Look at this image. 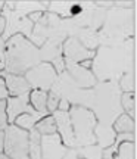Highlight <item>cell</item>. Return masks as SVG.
<instances>
[{
    "instance_id": "cell-1",
    "label": "cell",
    "mask_w": 137,
    "mask_h": 159,
    "mask_svg": "<svg viewBox=\"0 0 137 159\" xmlns=\"http://www.w3.org/2000/svg\"><path fill=\"white\" fill-rule=\"evenodd\" d=\"M118 81H97L91 89H78L71 106H83L93 112L97 124L112 127L115 119L124 114L121 106Z\"/></svg>"
},
{
    "instance_id": "cell-2",
    "label": "cell",
    "mask_w": 137,
    "mask_h": 159,
    "mask_svg": "<svg viewBox=\"0 0 137 159\" xmlns=\"http://www.w3.org/2000/svg\"><path fill=\"white\" fill-rule=\"evenodd\" d=\"M133 66H136V39L115 47L99 46L91 59V72L97 81H120Z\"/></svg>"
},
{
    "instance_id": "cell-3",
    "label": "cell",
    "mask_w": 137,
    "mask_h": 159,
    "mask_svg": "<svg viewBox=\"0 0 137 159\" xmlns=\"http://www.w3.org/2000/svg\"><path fill=\"white\" fill-rule=\"evenodd\" d=\"M136 35V7L120 9L111 7L106 11L103 25L97 31L99 46L115 47Z\"/></svg>"
},
{
    "instance_id": "cell-4",
    "label": "cell",
    "mask_w": 137,
    "mask_h": 159,
    "mask_svg": "<svg viewBox=\"0 0 137 159\" xmlns=\"http://www.w3.org/2000/svg\"><path fill=\"white\" fill-rule=\"evenodd\" d=\"M5 72L7 74L24 75L28 69L43 62L40 49L22 34H15L7 40L5 43Z\"/></svg>"
},
{
    "instance_id": "cell-5",
    "label": "cell",
    "mask_w": 137,
    "mask_h": 159,
    "mask_svg": "<svg viewBox=\"0 0 137 159\" xmlns=\"http://www.w3.org/2000/svg\"><path fill=\"white\" fill-rule=\"evenodd\" d=\"M72 131H74L75 139V149L94 144L96 137H94V127L97 121L91 111L83 108V106H71L68 111Z\"/></svg>"
},
{
    "instance_id": "cell-6",
    "label": "cell",
    "mask_w": 137,
    "mask_h": 159,
    "mask_svg": "<svg viewBox=\"0 0 137 159\" xmlns=\"http://www.w3.org/2000/svg\"><path fill=\"white\" fill-rule=\"evenodd\" d=\"M3 153L11 159H30L28 131L11 124L3 131Z\"/></svg>"
},
{
    "instance_id": "cell-7",
    "label": "cell",
    "mask_w": 137,
    "mask_h": 159,
    "mask_svg": "<svg viewBox=\"0 0 137 159\" xmlns=\"http://www.w3.org/2000/svg\"><path fill=\"white\" fill-rule=\"evenodd\" d=\"M0 15L5 18L6 21L5 31H3V35H2L5 41H7L15 34H22L24 37L30 39V35L33 33V28H34V24L27 15H24V13L15 11V9L7 7L6 3L3 6L2 12H0Z\"/></svg>"
},
{
    "instance_id": "cell-8",
    "label": "cell",
    "mask_w": 137,
    "mask_h": 159,
    "mask_svg": "<svg viewBox=\"0 0 137 159\" xmlns=\"http://www.w3.org/2000/svg\"><path fill=\"white\" fill-rule=\"evenodd\" d=\"M25 80L28 81V84L31 89L35 90H43L47 91L52 89V85L55 84V81L57 78V74L55 68L52 66V63L41 62L37 66L28 69L24 74Z\"/></svg>"
},
{
    "instance_id": "cell-9",
    "label": "cell",
    "mask_w": 137,
    "mask_h": 159,
    "mask_svg": "<svg viewBox=\"0 0 137 159\" xmlns=\"http://www.w3.org/2000/svg\"><path fill=\"white\" fill-rule=\"evenodd\" d=\"M106 11L108 9H103L94 3V2H87L86 7L77 15L75 18H72L80 28H89L93 31H99L100 27L103 25L105 16H106Z\"/></svg>"
},
{
    "instance_id": "cell-10",
    "label": "cell",
    "mask_w": 137,
    "mask_h": 159,
    "mask_svg": "<svg viewBox=\"0 0 137 159\" xmlns=\"http://www.w3.org/2000/svg\"><path fill=\"white\" fill-rule=\"evenodd\" d=\"M62 56L65 62L80 63L90 61L94 56V50H89L75 37H68L62 44Z\"/></svg>"
},
{
    "instance_id": "cell-11",
    "label": "cell",
    "mask_w": 137,
    "mask_h": 159,
    "mask_svg": "<svg viewBox=\"0 0 137 159\" xmlns=\"http://www.w3.org/2000/svg\"><path fill=\"white\" fill-rule=\"evenodd\" d=\"M66 150L68 148L62 143L57 133L41 136V159H62Z\"/></svg>"
},
{
    "instance_id": "cell-12",
    "label": "cell",
    "mask_w": 137,
    "mask_h": 159,
    "mask_svg": "<svg viewBox=\"0 0 137 159\" xmlns=\"http://www.w3.org/2000/svg\"><path fill=\"white\" fill-rule=\"evenodd\" d=\"M37 111L30 105V94H22L16 97H9L6 100V116L7 124H13L21 114H35Z\"/></svg>"
},
{
    "instance_id": "cell-13",
    "label": "cell",
    "mask_w": 137,
    "mask_h": 159,
    "mask_svg": "<svg viewBox=\"0 0 137 159\" xmlns=\"http://www.w3.org/2000/svg\"><path fill=\"white\" fill-rule=\"evenodd\" d=\"M65 71L68 72L72 81L80 89H91L97 83V80L94 78V75L90 69H87L86 66H83L80 63L65 62Z\"/></svg>"
},
{
    "instance_id": "cell-14",
    "label": "cell",
    "mask_w": 137,
    "mask_h": 159,
    "mask_svg": "<svg viewBox=\"0 0 137 159\" xmlns=\"http://www.w3.org/2000/svg\"><path fill=\"white\" fill-rule=\"evenodd\" d=\"M53 118L56 121V128H57V131H59V136H61L62 143L66 148L75 149L74 131H72L69 114L68 112H63V111H55V112H53Z\"/></svg>"
},
{
    "instance_id": "cell-15",
    "label": "cell",
    "mask_w": 137,
    "mask_h": 159,
    "mask_svg": "<svg viewBox=\"0 0 137 159\" xmlns=\"http://www.w3.org/2000/svg\"><path fill=\"white\" fill-rule=\"evenodd\" d=\"M0 77L5 80L7 93L11 94V97L22 96V94H30L31 87H30L28 81L25 80L24 75H15V74H7L5 71H2Z\"/></svg>"
},
{
    "instance_id": "cell-16",
    "label": "cell",
    "mask_w": 137,
    "mask_h": 159,
    "mask_svg": "<svg viewBox=\"0 0 137 159\" xmlns=\"http://www.w3.org/2000/svg\"><path fill=\"white\" fill-rule=\"evenodd\" d=\"M5 3L7 7L15 9L27 16H30L31 13H35V12H46L49 7V2H30V0H27V2H5Z\"/></svg>"
},
{
    "instance_id": "cell-17",
    "label": "cell",
    "mask_w": 137,
    "mask_h": 159,
    "mask_svg": "<svg viewBox=\"0 0 137 159\" xmlns=\"http://www.w3.org/2000/svg\"><path fill=\"white\" fill-rule=\"evenodd\" d=\"M94 137H96L97 146H100L102 149H106L111 144H114L116 133H115V130L112 127L96 124V127H94Z\"/></svg>"
},
{
    "instance_id": "cell-18",
    "label": "cell",
    "mask_w": 137,
    "mask_h": 159,
    "mask_svg": "<svg viewBox=\"0 0 137 159\" xmlns=\"http://www.w3.org/2000/svg\"><path fill=\"white\" fill-rule=\"evenodd\" d=\"M74 37L89 50H96L99 47L97 31H93V30H89V28H78V31L75 33Z\"/></svg>"
},
{
    "instance_id": "cell-19",
    "label": "cell",
    "mask_w": 137,
    "mask_h": 159,
    "mask_svg": "<svg viewBox=\"0 0 137 159\" xmlns=\"http://www.w3.org/2000/svg\"><path fill=\"white\" fill-rule=\"evenodd\" d=\"M46 112H35V114H21L15 119V122L13 124L19 127V128H22V130H33L35 127V124L40 121L43 116H46Z\"/></svg>"
},
{
    "instance_id": "cell-20",
    "label": "cell",
    "mask_w": 137,
    "mask_h": 159,
    "mask_svg": "<svg viewBox=\"0 0 137 159\" xmlns=\"http://www.w3.org/2000/svg\"><path fill=\"white\" fill-rule=\"evenodd\" d=\"M28 153L30 159H41V134L35 128L28 131Z\"/></svg>"
},
{
    "instance_id": "cell-21",
    "label": "cell",
    "mask_w": 137,
    "mask_h": 159,
    "mask_svg": "<svg viewBox=\"0 0 137 159\" xmlns=\"http://www.w3.org/2000/svg\"><path fill=\"white\" fill-rule=\"evenodd\" d=\"M112 128L115 130L116 134H121V133L136 134V121H133L127 114H121L112 124Z\"/></svg>"
},
{
    "instance_id": "cell-22",
    "label": "cell",
    "mask_w": 137,
    "mask_h": 159,
    "mask_svg": "<svg viewBox=\"0 0 137 159\" xmlns=\"http://www.w3.org/2000/svg\"><path fill=\"white\" fill-rule=\"evenodd\" d=\"M121 106L124 114H127L133 121H136L137 109H136V91L133 93H122L121 94Z\"/></svg>"
},
{
    "instance_id": "cell-23",
    "label": "cell",
    "mask_w": 137,
    "mask_h": 159,
    "mask_svg": "<svg viewBox=\"0 0 137 159\" xmlns=\"http://www.w3.org/2000/svg\"><path fill=\"white\" fill-rule=\"evenodd\" d=\"M46 102H47V91H43V90L30 91V105L34 108V111L49 114L47 109H46Z\"/></svg>"
},
{
    "instance_id": "cell-24",
    "label": "cell",
    "mask_w": 137,
    "mask_h": 159,
    "mask_svg": "<svg viewBox=\"0 0 137 159\" xmlns=\"http://www.w3.org/2000/svg\"><path fill=\"white\" fill-rule=\"evenodd\" d=\"M122 93H133L136 91V66H133L122 75L118 81Z\"/></svg>"
},
{
    "instance_id": "cell-25",
    "label": "cell",
    "mask_w": 137,
    "mask_h": 159,
    "mask_svg": "<svg viewBox=\"0 0 137 159\" xmlns=\"http://www.w3.org/2000/svg\"><path fill=\"white\" fill-rule=\"evenodd\" d=\"M75 150H77L80 159H103V149L97 146L96 143L83 146V148H77Z\"/></svg>"
},
{
    "instance_id": "cell-26",
    "label": "cell",
    "mask_w": 137,
    "mask_h": 159,
    "mask_svg": "<svg viewBox=\"0 0 137 159\" xmlns=\"http://www.w3.org/2000/svg\"><path fill=\"white\" fill-rule=\"evenodd\" d=\"M34 128L40 133L41 136H49V134H55V133H57L56 121H55V118H53V115H50V116H47V115L43 116V118L35 124Z\"/></svg>"
},
{
    "instance_id": "cell-27",
    "label": "cell",
    "mask_w": 137,
    "mask_h": 159,
    "mask_svg": "<svg viewBox=\"0 0 137 159\" xmlns=\"http://www.w3.org/2000/svg\"><path fill=\"white\" fill-rule=\"evenodd\" d=\"M116 156L121 159H136V142H122L118 144Z\"/></svg>"
},
{
    "instance_id": "cell-28",
    "label": "cell",
    "mask_w": 137,
    "mask_h": 159,
    "mask_svg": "<svg viewBox=\"0 0 137 159\" xmlns=\"http://www.w3.org/2000/svg\"><path fill=\"white\" fill-rule=\"evenodd\" d=\"M59 100H61V97L57 96L56 93L49 91V93H47V102H46V109H47V112H52V114H53L55 111H57Z\"/></svg>"
},
{
    "instance_id": "cell-29",
    "label": "cell",
    "mask_w": 137,
    "mask_h": 159,
    "mask_svg": "<svg viewBox=\"0 0 137 159\" xmlns=\"http://www.w3.org/2000/svg\"><path fill=\"white\" fill-rule=\"evenodd\" d=\"M7 116H6V100H0V131H5L7 127Z\"/></svg>"
},
{
    "instance_id": "cell-30",
    "label": "cell",
    "mask_w": 137,
    "mask_h": 159,
    "mask_svg": "<svg viewBox=\"0 0 137 159\" xmlns=\"http://www.w3.org/2000/svg\"><path fill=\"white\" fill-rule=\"evenodd\" d=\"M5 40L0 35V71H5V63H6V50H5Z\"/></svg>"
},
{
    "instance_id": "cell-31",
    "label": "cell",
    "mask_w": 137,
    "mask_h": 159,
    "mask_svg": "<svg viewBox=\"0 0 137 159\" xmlns=\"http://www.w3.org/2000/svg\"><path fill=\"white\" fill-rule=\"evenodd\" d=\"M52 66L55 68L56 74H61V72H63V71H65V59H63V56L56 57V59L52 62Z\"/></svg>"
},
{
    "instance_id": "cell-32",
    "label": "cell",
    "mask_w": 137,
    "mask_h": 159,
    "mask_svg": "<svg viewBox=\"0 0 137 159\" xmlns=\"http://www.w3.org/2000/svg\"><path fill=\"white\" fill-rule=\"evenodd\" d=\"M114 7L131 9V7H136V2H114Z\"/></svg>"
},
{
    "instance_id": "cell-33",
    "label": "cell",
    "mask_w": 137,
    "mask_h": 159,
    "mask_svg": "<svg viewBox=\"0 0 137 159\" xmlns=\"http://www.w3.org/2000/svg\"><path fill=\"white\" fill-rule=\"evenodd\" d=\"M9 93H7V89H6V84H5V80L0 77V100H5L7 99Z\"/></svg>"
},
{
    "instance_id": "cell-34",
    "label": "cell",
    "mask_w": 137,
    "mask_h": 159,
    "mask_svg": "<svg viewBox=\"0 0 137 159\" xmlns=\"http://www.w3.org/2000/svg\"><path fill=\"white\" fill-rule=\"evenodd\" d=\"M62 159H80V158H78V153H77V150H75V149L68 148L66 153L63 155Z\"/></svg>"
},
{
    "instance_id": "cell-35",
    "label": "cell",
    "mask_w": 137,
    "mask_h": 159,
    "mask_svg": "<svg viewBox=\"0 0 137 159\" xmlns=\"http://www.w3.org/2000/svg\"><path fill=\"white\" fill-rule=\"evenodd\" d=\"M69 108H71V105H69L65 99H61L59 100V105H57V111H63V112H68Z\"/></svg>"
},
{
    "instance_id": "cell-36",
    "label": "cell",
    "mask_w": 137,
    "mask_h": 159,
    "mask_svg": "<svg viewBox=\"0 0 137 159\" xmlns=\"http://www.w3.org/2000/svg\"><path fill=\"white\" fill-rule=\"evenodd\" d=\"M5 27H6V21H5V18H3L2 15H0V35H3Z\"/></svg>"
},
{
    "instance_id": "cell-37",
    "label": "cell",
    "mask_w": 137,
    "mask_h": 159,
    "mask_svg": "<svg viewBox=\"0 0 137 159\" xmlns=\"http://www.w3.org/2000/svg\"><path fill=\"white\" fill-rule=\"evenodd\" d=\"M3 137H5L3 131H0V153L3 152Z\"/></svg>"
},
{
    "instance_id": "cell-38",
    "label": "cell",
    "mask_w": 137,
    "mask_h": 159,
    "mask_svg": "<svg viewBox=\"0 0 137 159\" xmlns=\"http://www.w3.org/2000/svg\"><path fill=\"white\" fill-rule=\"evenodd\" d=\"M0 159H11V158H7V156H6V155L2 152V153H0Z\"/></svg>"
},
{
    "instance_id": "cell-39",
    "label": "cell",
    "mask_w": 137,
    "mask_h": 159,
    "mask_svg": "<svg viewBox=\"0 0 137 159\" xmlns=\"http://www.w3.org/2000/svg\"><path fill=\"white\" fill-rule=\"evenodd\" d=\"M3 6H5V2H0V12H2V9H3Z\"/></svg>"
},
{
    "instance_id": "cell-40",
    "label": "cell",
    "mask_w": 137,
    "mask_h": 159,
    "mask_svg": "<svg viewBox=\"0 0 137 159\" xmlns=\"http://www.w3.org/2000/svg\"><path fill=\"white\" fill-rule=\"evenodd\" d=\"M114 159H121V158H118V156H115V158Z\"/></svg>"
}]
</instances>
